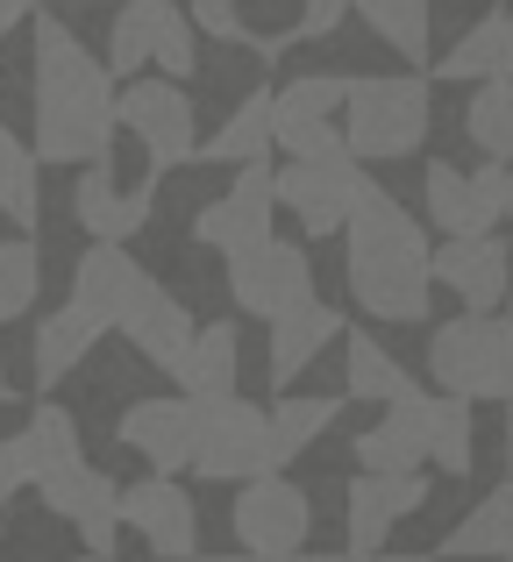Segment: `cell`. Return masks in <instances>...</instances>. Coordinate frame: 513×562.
<instances>
[{
  "mask_svg": "<svg viewBox=\"0 0 513 562\" xmlns=\"http://www.w3.org/2000/svg\"><path fill=\"white\" fill-rule=\"evenodd\" d=\"M122 136V86L108 57H93L51 8L29 22V143L43 165H108Z\"/></svg>",
  "mask_w": 513,
  "mask_h": 562,
  "instance_id": "1",
  "label": "cell"
},
{
  "mask_svg": "<svg viewBox=\"0 0 513 562\" xmlns=\"http://www.w3.org/2000/svg\"><path fill=\"white\" fill-rule=\"evenodd\" d=\"M343 271H349V300H357L364 321L378 328H421L428 321V300H435V249H428V228L392 200L386 186H364L357 214L343 228Z\"/></svg>",
  "mask_w": 513,
  "mask_h": 562,
  "instance_id": "2",
  "label": "cell"
},
{
  "mask_svg": "<svg viewBox=\"0 0 513 562\" xmlns=\"http://www.w3.org/2000/svg\"><path fill=\"white\" fill-rule=\"evenodd\" d=\"M435 122V86L428 71H371L349 79V108H343V143L357 165H400L428 143Z\"/></svg>",
  "mask_w": 513,
  "mask_h": 562,
  "instance_id": "3",
  "label": "cell"
},
{
  "mask_svg": "<svg viewBox=\"0 0 513 562\" xmlns=\"http://www.w3.org/2000/svg\"><path fill=\"white\" fill-rule=\"evenodd\" d=\"M428 378L449 398H506L513 406V321L500 314H457L428 335Z\"/></svg>",
  "mask_w": 513,
  "mask_h": 562,
  "instance_id": "4",
  "label": "cell"
},
{
  "mask_svg": "<svg viewBox=\"0 0 513 562\" xmlns=\"http://www.w3.org/2000/svg\"><path fill=\"white\" fill-rule=\"evenodd\" d=\"M193 470L208 484L271 477V406H257L243 392L193 398Z\"/></svg>",
  "mask_w": 513,
  "mask_h": 562,
  "instance_id": "5",
  "label": "cell"
},
{
  "mask_svg": "<svg viewBox=\"0 0 513 562\" xmlns=\"http://www.w3.org/2000/svg\"><path fill=\"white\" fill-rule=\"evenodd\" d=\"M343 108H349V79L343 71H300V79L278 86L271 100V136L292 165H314V157H349L343 143Z\"/></svg>",
  "mask_w": 513,
  "mask_h": 562,
  "instance_id": "6",
  "label": "cell"
},
{
  "mask_svg": "<svg viewBox=\"0 0 513 562\" xmlns=\"http://www.w3.org/2000/svg\"><path fill=\"white\" fill-rule=\"evenodd\" d=\"M122 128L136 136L150 171H179L200 157V108L171 79H129L122 86Z\"/></svg>",
  "mask_w": 513,
  "mask_h": 562,
  "instance_id": "7",
  "label": "cell"
},
{
  "mask_svg": "<svg viewBox=\"0 0 513 562\" xmlns=\"http://www.w3.org/2000/svg\"><path fill=\"white\" fill-rule=\"evenodd\" d=\"M364 165L357 157H314V165H278V206H286L292 221H300V235H314V243H328V235L349 228V214H357L364 200Z\"/></svg>",
  "mask_w": 513,
  "mask_h": 562,
  "instance_id": "8",
  "label": "cell"
},
{
  "mask_svg": "<svg viewBox=\"0 0 513 562\" xmlns=\"http://www.w3.org/2000/svg\"><path fill=\"white\" fill-rule=\"evenodd\" d=\"M228 527H236V549H243V555H257V562H292V555H306L314 506H306V492H300L292 477H250V484L236 492Z\"/></svg>",
  "mask_w": 513,
  "mask_h": 562,
  "instance_id": "9",
  "label": "cell"
},
{
  "mask_svg": "<svg viewBox=\"0 0 513 562\" xmlns=\"http://www.w3.org/2000/svg\"><path fill=\"white\" fill-rule=\"evenodd\" d=\"M228 300H236V314L250 321H286L300 300H314V263H306L300 243H286V235H271L264 249H243V257H228Z\"/></svg>",
  "mask_w": 513,
  "mask_h": 562,
  "instance_id": "10",
  "label": "cell"
},
{
  "mask_svg": "<svg viewBox=\"0 0 513 562\" xmlns=\"http://www.w3.org/2000/svg\"><path fill=\"white\" fill-rule=\"evenodd\" d=\"M271 221H278V171L243 165L236 186L193 214V243L214 249V257L228 263V257H243V249H264V243H271Z\"/></svg>",
  "mask_w": 513,
  "mask_h": 562,
  "instance_id": "11",
  "label": "cell"
},
{
  "mask_svg": "<svg viewBox=\"0 0 513 562\" xmlns=\"http://www.w3.org/2000/svg\"><path fill=\"white\" fill-rule=\"evenodd\" d=\"M36 498H43L51 520H65L71 535L86 541L93 562L114 555V535H122V484H114L100 463H71V470H57V477H43Z\"/></svg>",
  "mask_w": 513,
  "mask_h": 562,
  "instance_id": "12",
  "label": "cell"
},
{
  "mask_svg": "<svg viewBox=\"0 0 513 562\" xmlns=\"http://www.w3.org/2000/svg\"><path fill=\"white\" fill-rule=\"evenodd\" d=\"M506 179H513V171L492 165V157H486V171H457V165H443V157H435V165L421 171L428 221L443 235H492L506 221Z\"/></svg>",
  "mask_w": 513,
  "mask_h": 562,
  "instance_id": "13",
  "label": "cell"
},
{
  "mask_svg": "<svg viewBox=\"0 0 513 562\" xmlns=\"http://www.w3.org/2000/svg\"><path fill=\"white\" fill-rule=\"evenodd\" d=\"M428 506V470H406V477H349L343 484V541H349V562H371L386 555L392 527L406 520V513Z\"/></svg>",
  "mask_w": 513,
  "mask_h": 562,
  "instance_id": "14",
  "label": "cell"
},
{
  "mask_svg": "<svg viewBox=\"0 0 513 562\" xmlns=\"http://www.w3.org/2000/svg\"><path fill=\"white\" fill-rule=\"evenodd\" d=\"M122 527L143 541L157 562H200V513L171 477H136L122 492Z\"/></svg>",
  "mask_w": 513,
  "mask_h": 562,
  "instance_id": "15",
  "label": "cell"
},
{
  "mask_svg": "<svg viewBox=\"0 0 513 562\" xmlns=\"http://www.w3.org/2000/svg\"><path fill=\"white\" fill-rule=\"evenodd\" d=\"M435 285L457 292L464 314H492L513 300V249L506 235H449L435 249Z\"/></svg>",
  "mask_w": 513,
  "mask_h": 562,
  "instance_id": "16",
  "label": "cell"
},
{
  "mask_svg": "<svg viewBox=\"0 0 513 562\" xmlns=\"http://www.w3.org/2000/svg\"><path fill=\"white\" fill-rule=\"evenodd\" d=\"M122 449H136L150 463V477L171 470H193V398L186 392H157V398H129L122 420H114Z\"/></svg>",
  "mask_w": 513,
  "mask_h": 562,
  "instance_id": "17",
  "label": "cell"
},
{
  "mask_svg": "<svg viewBox=\"0 0 513 562\" xmlns=\"http://www.w3.org/2000/svg\"><path fill=\"white\" fill-rule=\"evenodd\" d=\"M150 285H157V278L143 271L122 243H86L79 263H71V300H79L86 314H100L114 335H122V321L150 300Z\"/></svg>",
  "mask_w": 513,
  "mask_h": 562,
  "instance_id": "18",
  "label": "cell"
},
{
  "mask_svg": "<svg viewBox=\"0 0 513 562\" xmlns=\"http://www.w3.org/2000/svg\"><path fill=\"white\" fill-rule=\"evenodd\" d=\"M108 335L114 328L100 314H86L79 300H65L57 314H43L36 321V349H29V378L43 384V398H51L71 371H86V363H93V349L108 342Z\"/></svg>",
  "mask_w": 513,
  "mask_h": 562,
  "instance_id": "19",
  "label": "cell"
},
{
  "mask_svg": "<svg viewBox=\"0 0 513 562\" xmlns=\"http://www.w3.org/2000/svg\"><path fill=\"white\" fill-rule=\"evenodd\" d=\"M71 214H79V228L93 235V243H129V235H143V221H150V179L143 186H114V165H86L79 179H71Z\"/></svg>",
  "mask_w": 513,
  "mask_h": 562,
  "instance_id": "20",
  "label": "cell"
},
{
  "mask_svg": "<svg viewBox=\"0 0 513 562\" xmlns=\"http://www.w3.org/2000/svg\"><path fill=\"white\" fill-rule=\"evenodd\" d=\"M193 335H200V321L186 314V300H179V292H165V285H150V300H143L136 314L122 321V342L136 349V357L150 363V371H165V378L186 363Z\"/></svg>",
  "mask_w": 513,
  "mask_h": 562,
  "instance_id": "21",
  "label": "cell"
},
{
  "mask_svg": "<svg viewBox=\"0 0 513 562\" xmlns=\"http://www.w3.org/2000/svg\"><path fill=\"white\" fill-rule=\"evenodd\" d=\"M343 335L349 328H343V314H335L328 300H300L286 321H271V384L306 378L335 342H343Z\"/></svg>",
  "mask_w": 513,
  "mask_h": 562,
  "instance_id": "22",
  "label": "cell"
},
{
  "mask_svg": "<svg viewBox=\"0 0 513 562\" xmlns=\"http://www.w3.org/2000/svg\"><path fill=\"white\" fill-rule=\"evenodd\" d=\"M428 79H457V86L513 79V14H486V22H471V29H464V36L428 65Z\"/></svg>",
  "mask_w": 513,
  "mask_h": 562,
  "instance_id": "23",
  "label": "cell"
},
{
  "mask_svg": "<svg viewBox=\"0 0 513 562\" xmlns=\"http://www.w3.org/2000/svg\"><path fill=\"white\" fill-rule=\"evenodd\" d=\"M236 378H243V328L236 321H200V335L186 349V363L171 371V384L186 398H228Z\"/></svg>",
  "mask_w": 513,
  "mask_h": 562,
  "instance_id": "24",
  "label": "cell"
},
{
  "mask_svg": "<svg viewBox=\"0 0 513 562\" xmlns=\"http://www.w3.org/2000/svg\"><path fill=\"white\" fill-rule=\"evenodd\" d=\"M506 555H513V477L492 484V492L449 527L435 562H506Z\"/></svg>",
  "mask_w": 513,
  "mask_h": 562,
  "instance_id": "25",
  "label": "cell"
},
{
  "mask_svg": "<svg viewBox=\"0 0 513 562\" xmlns=\"http://www.w3.org/2000/svg\"><path fill=\"white\" fill-rule=\"evenodd\" d=\"M343 392L364 398V406H406V398H421V378L371 328H357L349 335V363H343Z\"/></svg>",
  "mask_w": 513,
  "mask_h": 562,
  "instance_id": "26",
  "label": "cell"
},
{
  "mask_svg": "<svg viewBox=\"0 0 513 562\" xmlns=\"http://www.w3.org/2000/svg\"><path fill=\"white\" fill-rule=\"evenodd\" d=\"M22 463H29V477H57V470H71V463H86V435H79V413L71 406H57V398H36L29 406V427L22 435Z\"/></svg>",
  "mask_w": 513,
  "mask_h": 562,
  "instance_id": "27",
  "label": "cell"
},
{
  "mask_svg": "<svg viewBox=\"0 0 513 562\" xmlns=\"http://www.w3.org/2000/svg\"><path fill=\"white\" fill-rule=\"evenodd\" d=\"M171 0H122L108 22V71L114 79H150L143 65H157V43H165Z\"/></svg>",
  "mask_w": 513,
  "mask_h": 562,
  "instance_id": "28",
  "label": "cell"
},
{
  "mask_svg": "<svg viewBox=\"0 0 513 562\" xmlns=\"http://www.w3.org/2000/svg\"><path fill=\"white\" fill-rule=\"evenodd\" d=\"M271 86H250V93H243L236 100V108H228V122L222 128H214V136L208 143H200V157H208V165H264V150H271Z\"/></svg>",
  "mask_w": 513,
  "mask_h": 562,
  "instance_id": "29",
  "label": "cell"
},
{
  "mask_svg": "<svg viewBox=\"0 0 513 562\" xmlns=\"http://www.w3.org/2000/svg\"><path fill=\"white\" fill-rule=\"evenodd\" d=\"M349 14H357V22L371 29V36L386 43L392 57H406V65H428L435 0H349Z\"/></svg>",
  "mask_w": 513,
  "mask_h": 562,
  "instance_id": "30",
  "label": "cell"
},
{
  "mask_svg": "<svg viewBox=\"0 0 513 562\" xmlns=\"http://www.w3.org/2000/svg\"><path fill=\"white\" fill-rule=\"evenodd\" d=\"M335 413H343V398H306V392L271 398V477H278L286 463H300V456L314 449L321 435H328Z\"/></svg>",
  "mask_w": 513,
  "mask_h": 562,
  "instance_id": "31",
  "label": "cell"
},
{
  "mask_svg": "<svg viewBox=\"0 0 513 562\" xmlns=\"http://www.w3.org/2000/svg\"><path fill=\"white\" fill-rule=\"evenodd\" d=\"M0 214L14 228H36L43 221V157L36 143H22L8 122H0Z\"/></svg>",
  "mask_w": 513,
  "mask_h": 562,
  "instance_id": "32",
  "label": "cell"
},
{
  "mask_svg": "<svg viewBox=\"0 0 513 562\" xmlns=\"http://www.w3.org/2000/svg\"><path fill=\"white\" fill-rule=\"evenodd\" d=\"M464 136H471L492 165H513V79L478 86L471 108H464Z\"/></svg>",
  "mask_w": 513,
  "mask_h": 562,
  "instance_id": "33",
  "label": "cell"
},
{
  "mask_svg": "<svg viewBox=\"0 0 513 562\" xmlns=\"http://www.w3.org/2000/svg\"><path fill=\"white\" fill-rule=\"evenodd\" d=\"M43 300V249L36 235H14L0 243V321H22Z\"/></svg>",
  "mask_w": 513,
  "mask_h": 562,
  "instance_id": "34",
  "label": "cell"
},
{
  "mask_svg": "<svg viewBox=\"0 0 513 562\" xmlns=\"http://www.w3.org/2000/svg\"><path fill=\"white\" fill-rule=\"evenodd\" d=\"M471 398H449L435 406V441H428V463L443 470V477H471Z\"/></svg>",
  "mask_w": 513,
  "mask_h": 562,
  "instance_id": "35",
  "label": "cell"
},
{
  "mask_svg": "<svg viewBox=\"0 0 513 562\" xmlns=\"http://www.w3.org/2000/svg\"><path fill=\"white\" fill-rule=\"evenodd\" d=\"M157 79H171V86L200 79V43H193V14H186V8H171V22H165V43H157Z\"/></svg>",
  "mask_w": 513,
  "mask_h": 562,
  "instance_id": "36",
  "label": "cell"
},
{
  "mask_svg": "<svg viewBox=\"0 0 513 562\" xmlns=\"http://www.w3.org/2000/svg\"><path fill=\"white\" fill-rule=\"evenodd\" d=\"M186 14H193V29H200V36L228 43V50H250V43H257V29L236 14V0H193Z\"/></svg>",
  "mask_w": 513,
  "mask_h": 562,
  "instance_id": "37",
  "label": "cell"
},
{
  "mask_svg": "<svg viewBox=\"0 0 513 562\" xmlns=\"http://www.w3.org/2000/svg\"><path fill=\"white\" fill-rule=\"evenodd\" d=\"M343 14H349V0H306L300 22H292L286 36L292 43H321V36H335V29H343Z\"/></svg>",
  "mask_w": 513,
  "mask_h": 562,
  "instance_id": "38",
  "label": "cell"
},
{
  "mask_svg": "<svg viewBox=\"0 0 513 562\" xmlns=\"http://www.w3.org/2000/svg\"><path fill=\"white\" fill-rule=\"evenodd\" d=\"M22 484H36V477H29V463H22V441H0V513H8V498L14 492H22Z\"/></svg>",
  "mask_w": 513,
  "mask_h": 562,
  "instance_id": "39",
  "label": "cell"
},
{
  "mask_svg": "<svg viewBox=\"0 0 513 562\" xmlns=\"http://www.w3.org/2000/svg\"><path fill=\"white\" fill-rule=\"evenodd\" d=\"M36 14H43V0H0V43H8L22 22H36Z\"/></svg>",
  "mask_w": 513,
  "mask_h": 562,
  "instance_id": "40",
  "label": "cell"
},
{
  "mask_svg": "<svg viewBox=\"0 0 513 562\" xmlns=\"http://www.w3.org/2000/svg\"><path fill=\"white\" fill-rule=\"evenodd\" d=\"M0 406H14V384H8V363H0Z\"/></svg>",
  "mask_w": 513,
  "mask_h": 562,
  "instance_id": "41",
  "label": "cell"
},
{
  "mask_svg": "<svg viewBox=\"0 0 513 562\" xmlns=\"http://www.w3.org/2000/svg\"><path fill=\"white\" fill-rule=\"evenodd\" d=\"M371 562H435V555H392V549H386V555H371Z\"/></svg>",
  "mask_w": 513,
  "mask_h": 562,
  "instance_id": "42",
  "label": "cell"
},
{
  "mask_svg": "<svg viewBox=\"0 0 513 562\" xmlns=\"http://www.w3.org/2000/svg\"><path fill=\"white\" fill-rule=\"evenodd\" d=\"M43 8H100V0H43Z\"/></svg>",
  "mask_w": 513,
  "mask_h": 562,
  "instance_id": "43",
  "label": "cell"
},
{
  "mask_svg": "<svg viewBox=\"0 0 513 562\" xmlns=\"http://www.w3.org/2000/svg\"><path fill=\"white\" fill-rule=\"evenodd\" d=\"M200 562H257V555H243V549H236V555H200Z\"/></svg>",
  "mask_w": 513,
  "mask_h": 562,
  "instance_id": "44",
  "label": "cell"
},
{
  "mask_svg": "<svg viewBox=\"0 0 513 562\" xmlns=\"http://www.w3.org/2000/svg\"><path fill=\"white\" fill-rule=\"evenodd\" d=\"M506 470H513V413H506Z\"/></svg>",
  "mask_w": 513,
  "mask_h": 562,
  "instance_id": "45",
  "label": "cell"
},
{
  "mask_svg": "<svg viewBox=\"0 0 513 562\" xmlns=\"http://www.w3.org/2000/svg\"><path fill=\"white\" fill-rule=\"evenodd\" d=\"M292 562H349V555H292Z\"/></svg>",
  "mask_w": 513,
  "mask_h": 562,
  "instance_id": "46",
  "label": "cell"
},
{
  "mask_svg": "<svg viewBox=\"0 0 513 562\" xmlns=\"http://www.w3.org/2000/svg\"><path fill=\"white\" fill-rule=\"evenodd\" d=\"M506 221H513V179H506Z\"/></svg>",
  "mask_w": 513,
  "mask_h": 562,
  "instance_id": "47",
  "label": "cell"
},
{
  "mask_svg": "<svg viewBox=\"0 0 513 562\" xmlns=\"http://www.w3.org/2000/svg\"><path fill=\"white\" fill-rule=\"evenodd\" d=\"M506 314H513V300H506Z\"/></svg>",
  "mask_w": 513,
  "mask_h": 562,
  "instance_id": "48",
  "label": "cell"
},
{
  "mask_svg": "<svg viewBox=\"0 0 513 562\" xmlns=\"http://www.w3.org/2000/svg\"><path fill=\"white\" fill-rule=\"evenodd\" d=\"M300 8H306V0H300Z\"/></svg>",
  "mask_w": 513,
  "mask_h": 562,
  "instance_id": "49",
  "label": "cell"
},
{
  "mask_svg": "<svg viewBox=\"0 0 513 562\" xmlns=\"http://www.w3.org/2000/svg\"><path fill=\"white\" fill-rule=\"evenodd\" d=\"M506 14H513V8H506Z\"/></svg>",
  "mask_w": 513,
  "mask_h": 562,
  "instance_id": "50",
  "label": "cell"
},
{
  "mask_svg": "<svg viewBox=\"0 0 513 562\" xmlns=\"http://www.w3.org/2000/svg\"><path fill=\"white\" fill-rule=\"evenodd\" d=\"M506 562H513V555H506Z\"/></svg>",
  "mask_w": 513,
  "mask_h": 562,
  "instance_id": "51",
  "label": "cell"
}]
</instances>
